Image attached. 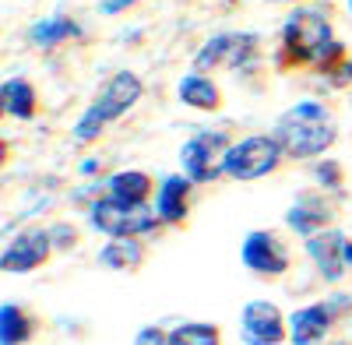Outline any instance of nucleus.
<instances>
[{
  "mask_svg": "<svg viewBox=\"0 0 352 345\" xmlns=\"http://www.w3.org/2000/svg\"><path fill=\"white\" fill-rule=\"evenodd\" d=\"M345 46L331 36V21L317 8L292 11L282 25V64H307L314 71H335L345 60Z\"/></svg>",
  "mask_w": 352,
  "mask_h": 345,
  "instance_id": "1",
  "label": "nucleus"
},
{
  "mask_svg": "<svg viewBox=\"0 0 352 345\" xmlns=\"http://www.w3.org/2000/svg\"><path fill=\"white\" fill-rule=\"evenodd\" d=\"M275 141L292 159H314L324 155L335 145V124L331 113L320 102H296L275 127Z\"/></svg>",
  "mask_w": 352,
  "mask_h": 345,
  "instance_id": "2",
  "label": "nucleus"
},
{
  "mask_svg": "<svg viewBox=\"0 0 352 345\" xmlns=\"http://www.w3.org/2000/svg\"><path fill=\"white\" fill-rule=\"evenodd\" d=\"M138 99H141V78H138L134 71H116V74L102 85V89H99V96L92 99V106L81 113V120H78V127H74V137H78V141L99 137L102 127H106L109 120H116V117H124V113H127Z\"/></svg>",
  "mask_w": 352,
  "mask_h": 345,
  "instance_id": "3",
  "label": "nucleus"
},
{
  "mask_svg": "<svg viewBox=\"0 0 352 345\" xmlns=\"http://www.w3.org/2000/svg\"><path fill=\"white\" fill-rule=\"evenodd\" d=\"M282 155L285 152L275 141V134H250L226 148V155L219 159V169L229 180H261L278 166Z\"/></svg>",
  "mask_w": 352,
  "mask_h": 345,
  "instance_id": "4",
  "label": "nucleus"
},
{
  "mask_svg": "<svg viewBox=\"0 0 352 345\" xmlns=\"http://www.w3.org/2000/svg\"><path fill=\"white\" fill-rule=\"evenodd\" d=\"M88 219H92V225L99 229V233H106L113 240H138L144 233H152V229L162 222L152 208H124L109 197L96 201V205L88 208Z\"/></svg>",
  "mask_w": 352,
  "mask_h": 345,
  "instance_id": "5",
  "label": "nucleus"
},
{
  "mask_svg": "<svg viewBox=\"0 0 352 345\" xmlns=\"http://www.w3.org/2000/svg\"><path fill=\"white\" fill-rule=\"evenodd\" d=\"M226 148H229V134L226 131H201V134H194L180 148V162H184L187 180H194V183L215 180L222 172L215 166V155H226Z\"/></svg>",
  "mask_w": 352,
  "mask_h": 345,
  "instance_id": "6",
  "label": "nucleus"
},
{
  "mask_svg": "<svg viewBox=\"0 0 352 345\" xmlns=\"http://www.w3.org/2000/svg\"><path fill=\"white\" fill-rule=\"evenodd\" d=\"M257 53V39L254 36H232V32H222V36H212L208 43H204L194 56V71L197 74H208L212 67H243L254 60Z\"/></svg>",
  "mask_w": 352,
  "mask_h": 345,
  "instance_id": "7",
  "label": "nucleus"
},
{
  "mask_svg": "<svg viewBox=\"0 0 352 345\" xmlns=\"http://www.w3.org/2000/svg\"><path fill=\"white\" fill-rule=\"evenodd\" d=\"M240 331H243V342L247 345H282L289 338L282 310L275 303H268V300H254V303L243 307Z\"/></svg>",
  "mask_w": 352,
  "mask_h": 345,
  "instance_id": "8",
  "label": "nucleus"
},
{
  "mask_svg": "<svg viewBox=\"0 0 352 345\" xmlns=\"http://www.w3.org/2000/svg\"><path fill=\"white\" fill-rule=\"evenodd\" d=\"M53 250V236L46 229H25V233L14 236V243H8L4 257H0V265L4 271H32L39 265H46V257Z\"/></svg>",
  "mask_w": 352,
  "mask_h": 345,
  "instance_id": "9",
  "label": "nucleus"
},
{
  "mask_svg": "<svg viewBox=\"0 0 352 345\" xmlns=\"http://www.w3.org/2000/svg\"><path fill=\"white\" fill-rule=\"evenodd\" d=\"M243 265L257 275H282L289 271V250L282 247V240L275 233H250L243 240Z\"/></svg>",
  "mask_w": 352,
  "mask_h": 345,
  "instance_id": "10",
  "label": "nucleus"
},
{
  "mask_svg": "<svg viewBox=\"0 0 352 345\" xmlns=\"http://www.w3.org/2000/svg\"><path fill=\"white\" fill-rule=\"evenodd\" d=\"M331 324H335V310H331V303H310V307H300V310L289 318V342H292V345H317V342H324V338H328Z\"/></svg>",
  "mask_w": 352,
  "mask_h": 345,
  "instance_id": "11",
  "label": "nucleus"
},
{
  "mask_svg": "<svg viewBox=\"0 0 352 345\" xmlns=\"http://www.w3.org/2000/svg\"><path fill=\"white\" fill-rule=\"evenodd\" d=\"M307 250L314 257L317 271L324 275L328 282H338L345 275V236L342 233H324V236H310L307 240Z\"/></svg>",
  "mask_w": 352,
  "mask_h": 345,
  "instance_id": "12",
  "label": "nucleus"
},
{
  "mask_svg": "<svg viewBox=\"0 0 352 345\" xmlns=\"http://www.w3.org/2000/svg\"><path fill=\"white\" fill-rule=\"evenodd\" d=\"M190 183H194V180H184V177H166V180L159 183V194H155V215H159L166 225H180V222L187 219Z\"/></svg>",
  "mask_w": 352,
  "mask_h": 345,
  "instance_id": "13",
  "label": "nucleus"
},
{
  "mask_svg": "<svg viewBox=\"0 0 352 345\" xmlns=\"http://www.w3.org/2000/svg\"><path fill=\"white\" fill-rule=\"evenodd\" d=\"M152 197V177L141 169H127V172H116L109 180V201L124 208H144V201Z\"/></svg>",
  "mask_w": 352,
  "mask_h": 345,
  "instance_id": "14",
  "label": "nucleus"
},
{
  "mask_svg": "<svg viewBox=\"0 0 352 345\" xmlns=\"http://www.w3.org/2000/svg\"><path fill=\"white\" fill-rule=\"evenodd\" d=\"M180 99L194 109H219L222 106V96H219V85L208 78V74H187L180 81Z\"/></svg>",
  "mask_w": 352,
  "mask_h": 345,
  "instance_id": "15",
  "label": "nucleus"
},
{
  "mask_svg": "<svg viewBox=\"0 0 352 345\" xmlns=\"http://www.w3.org/2000/svg\"><path fill=\"white\" fill-rule=\"evenodd\" d=\"M285 222L296 229L300 236H317L320 229L331 222V208H328V205H310V197H303L300 205H292V208H289Z\"/></svg>",
  "mask_w": 352,
  "mask_h": 345,
  "instance_id": "16",
  "label": "nucleus"
},
{
  "mask_svg": "<svg viewBox=\"0 0 352 345\" xmlns=\"http://www.w3.org/2000/svg\"><path fill=\"white\" fill-rule=\"evenodd\" d=\"M0 92H4L8 117H14V120H32L36 117V89L25 78H8Z\"/></svg>",
  "mask_w": 352,
  "mask_h": 345,
  "instance_id": "17",
  "label": "nucleus"
},
{
  "mask_svg": "<svg viewBox=\"0 0 352 345\" xmlns=\"http://www.w3.org/2000/svg\"><path fill=\"white\" fill-rule=\"evenodd\" d=\"M32 331H36V324L21 307H14V303L0 307V342L4 345H25L32 338Z\"/></svg>",
  "mask_w": 352,
  "mask_h": 345,
  "instance_id": "18",
  "label": "nucleus"
},
{
  "mask_svg": "<svg viewBox=\"0 0 352 345\" xmlns=\"http://www.w3.org/2000/svg\"><path fill=\"white\" fill-rule=\"evenodd\" d=\"M28 36H32V43H36V46L50 49V46H60V43L74 39V36H78V25H74L71 18H64V14H50V18L36 21Z\"/></svg>",
  "mask_w": 352,
  "mask_h": 345,
  "instance_id": "19",
  "label": "nucleus"
},
{
  "mask_svg": "<svg viewBox=\"0 0 352 345\" xmlns=\"http://www.w3.org/2000/svg\"><path fill=\"white\" fill-rule=\"evenodd\" d=\"M144 261V247L138 240H113L109 247L99 250V265L109 271H124V268H138Z\"/></svg>",
  "mask_w": 352,
  "mask_h": 345,
  "instance_id": "20",
  "label": "nucleus"
},
{
  "mask_svg": "<svg viewBox=\"0 0 352 345\" xmlns=\"http://www.w3.org/2000/svg\"><path fill=\"white\" fill-rule=\"evenodd\" d=\"M169 345H222V331L204 321H184L169 331Z\"/></svg>",
  "mask_w": 352,
  "mask_h": 345,
  "instance_id": "21",
  "label": "nucleus"
},
{
  "mask_svg": "<svg viewBox=\"0 0 352 345\" xmlns=\"http://www.w3.org/2000/svg\"><path fill=\"white\" fill-rule=\"evenodd\" d=\"M317 180L324 183V187H338L342 183V166L324 159V162H317Z\"/></svg>",
  "mask_w": 352,
  "mask_h": 345,
  "instance_id": "22",
  "label": "nucleus"
},
{
  "mask_svg": "<svg viewBox=\"0 0 352 345\" xmlns=\"http://www.w3.org/2000/svg\"><path fill=\"white\" fill-rule=\"evenodd\" d=\"M134 345H169V331H162L159 324L141 328V331H138V338H134Z\"/></svg>",
  "mask_w": 352,
  "mask_h": 345,
  "instance_id": "23",
  "label": "nucleus"
},
{
  "mask_svg": "<svg viewBox=\"0 0 352 345\" xmlns=\"http://www.w3.org/2000/svg\"><path fill=\"white\" fill-rule=\"evenodd\" d=\"M50 236H53L56 247H74V243H78V233H74L71 225H53V229H50Z\"/></svg>",
  "mask_w": 352,
  "mask_h": 345,
  "instance_id": "24",
  "label": "nucleus"
},
{
  "mask_svg": "<svg viewBox=\"0 0 352 345\" xmlns=\"http://www.w3.org/2000/svg\"><path fill=\"white\" fill-rule=\"evenodd\" d=\"M131 4H138V0H102V11H106V14H116V11H124V8H131Z\"/></svg>",
  "mask_w": 352,
  "mask_h": 345,
  "instance_id": "25",
  "label": "nucleus"
},
{
  "mask_svg": "<svg viewBox=\"0 0 352 345\" xmlns=\"http://www.w3.org/2000/svg\"><path fill=\"white\" fill-rule=\"evenodd\" d=\"M345 268H352V243L345 240Z\"/></svg>",
  "mask_w": 352,
  "mask_h": 345,
  "instance_id": "26",
  "label": "nucleus"
},
{
  "mask_svg": "<svg viewBox=\"0 0 352 345\" xmlns=\"http://www.w3.org/2000/svg\"><path fill=\"white\" fill-rule=\"evenodd\" d=\"M349 11H352V0H349Z\"/></svg>",
  "mask_w": 352,
  "mask_h": 345,
  "instance_id": "27",
  "label": "nucleus"
},
{
  "mask_svg": "<svg viewBox=\"0 0 352 345\" xmlns=\"http://www.w3.org/2000/svg\"><path fill=\"white\" fill-rule=\"evenodd\" d=\"M342 345H345V342H342Z\"/></svg>",
  "mask_w": 352,
  "mask_h": 345,
  "instance_id": "28",
  "label": "nucleus"
}]
</instances>
